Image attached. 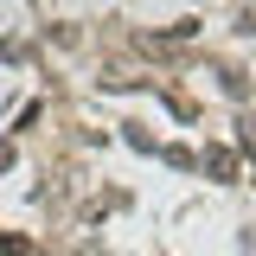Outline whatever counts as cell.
I'll list each match as a JSON object with an SVG mask.
<instances>
[{"instance_id": "obj_1", "label": "cell", "mask_w": 256, "mask_h": 256, "mask_svg": "<svg viewBox=\"0 0 256 256\" xmlns=\"http://www.w3.org/2000/svg\"><path fill=\"white\" fill-rule=\"evenodd\" d=\"M198 166H205L218 186H230V180H237V154H230V148H205V154H198Z\"/></svg>"}, {"instance_id": "obj_2", "label": "cell", "mask_w": 256, "mask_h": 256, "mask_svg": "<svg viewBox=\"0 0 256 256\" xmlns=\"http://www.w3.org/2000/svg\"><path fill=\"white\" fill-rule=\"evenodd\" d=\"M237 141H244V148L256 154V116H244V122H237Z\"/></svg>"}, {"instance_id": "obj_3", "label": "cell", "mask_w": 256, "mask_h": 256, "mask_svg": "<svg viewBox=\"0 0 256 256\" xmlns=\"http://www.w3.org/2000/svg\"><path fill=\"white\" fill-rule=\"evenodd\" d=\"M6 166H13V148H6V141H0V173H6Z\"/></svg>"}]
</instances>
